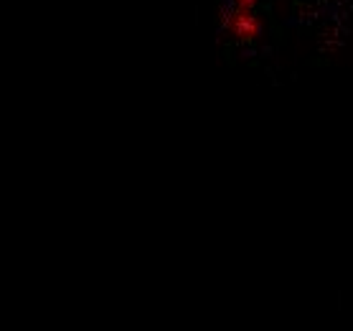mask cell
Returning a JSON list of instances; mask_svg holds the SVG:
<instances>
[{"mask_svg": "<svg viewBox=\"0 0 353 331\" xmlns=\"http://www.w3.org/2000/svg\"><path fill=\"white\" fill-rule=\"evenodd\" d=\"M234 3H247V6H257L259 0H234Z\"/></svg>", "mask_w": 353, "mask_h": 331, "instance_id": "7a4b0ae2", "label": "cell"}, {"mask_svg": "<svg viewBox=\"0 0 353 331\" xmlns=\"http://www.w3.org/2000/svg\"><path fill=\"white\" fill-rule=\"evenodd\" d=\"M221 26L229 39L239 41V44H252L257 41L265 31V21L257 13V6H247V3H234L221 10Z\"/></svg>", "mask_w": 353, "mask_h": 331, "instance_id": "6da1fadb", "label": "cell"}]
</instances>
